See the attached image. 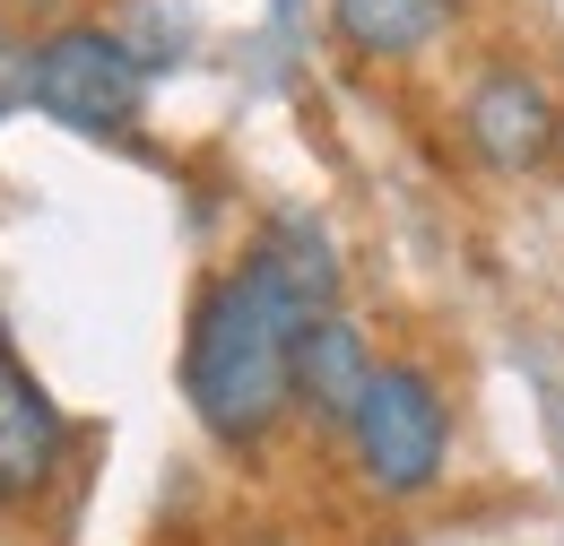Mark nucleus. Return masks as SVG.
Segmentation results:
<instances>
[{
  "instance_id": "f257e3e1",
  "label": "nucleus",
  "mask_w": 564,
  "mask_h": 546,
  "mask_svg": "<svg viewBox=\"0 0 564 546\" xmlns=\"http://www.w3.org/2000/svg\"><path fill=\"white\" fill-rule=\"evenodd\" d=\"M295 330L304 313L286 304L252 261L217 270L192 295V330H183V400L217 443L252 451L279 434V416L295 408Z\"/></svg>"
},
{
  "instance_id": "f03ea898",
  "label": "nucleus",
  "mask_w": 564,
  "mask_h": 546,
  "mask_svg": "<svg viewBox=\"0 0 564 546\" xmlns=\"http://www.w3.org/2000/svg\"><path fill=\"white\" fill-rule=\"evenodd\" d=\"M348 451L356 478L373 485L382 503H417L434 494L443 460H452V408H443V382L425 364H373L365 400L348 416Z\"/></svg>"
},
{
  "instance_id": "7ed1b4c3",
  "label": "nucleus",
  "mask_w": 564,
  "mask_h": 546,
  "mask_svg": "<svg viewBox=\"0 0 564 546\" xmlns=\"http://www.w3.org/2000/svg\"><path fill=\"white\" fill-rule=\"evenodd\" d=\"M26 105L44 122H62L78 139H122L148 105V62L96 18H70L53 35H35V62H26Z\"/></svg>"
},
{
  "instance_id": "20e7f679",
  "label": "nucleus",
  "mask_w": 564,
  "mask_h": 546,
  "mask_svg": "<svg viewBox=\"0 0 564 546\" xmlns=\"http://www.w3.org/2000/svg\"><path fill=\"white\" fill-rule=\"evenodd\" d=\"M460 131H469V148L487 156L495 174H539L564 139V105L530 69H487L469 87V105H460Z\"/></svg>"
},
{
  "instance_id": "39448f33",
  "label": "nucleus",
  "mask_w": 564,
  "mask_h": 546,
  "mask_svg": "<svg viewBox=\"0 0 564 546\" xmlns=\"http://www.w3.org/2000/svg\"><path fill=\"white\" fill-rule=\"evenodd\" d=\"M62 460H70V416L53 408V391L0 347V503L53 494Z\"/></svg>"
},
{
  "instance_id": "423d86ee",
  "label": "nucleus",
  "mask_w": 564,
  "mask_h": 546,
  "mask_svg": "<svg viewBox=\"0 0 564 546\" xmlns=\"http://www.w3.org/2000/svg\"><path fill=\"white\" fill-rule=\"evenodd\" d=\"M373 347H365V330L356 321H339V313H322V321H304L295 330V400L313 416H330V425H348L356 400H365V382H373Z\"/></svg>"
},
{
  "instance_id": "0eeeda50",
  "label": "nucleus",
  "mask_w": 564,
  "mask_h": 546,
  "mask_svg": "<svg viewBox=\"0 0 564 546\" xmlns=\"http://www.w3.org/2000/svg\"><path fill=\"white\" fill-rule=\"evenodd\" d=\"M243 261L270 277L304 321L339 313V252H330V234H322L313 217H270V226L252 234V252H243Z\"/></svg>"
},
{
  "instance_id": "6e6552de",
  "label": "nucleus",
  "mask_w": 564,
  "mask_h": 546,
  "mask_svg": "<svg viewBox=\"0 0 564 546\" xmlns=\"http://www.w3.org/2000/svg\"><path fill=\"white\" fill-rule=\"evenodd\" d=\"M460 0H330V35L356 62H409L452 26Z\"/></svg>"
}]
</instances>
